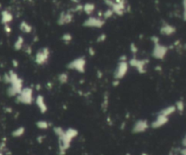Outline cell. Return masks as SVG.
I'll list each match as a JSON object with an SVG mask.
<instances>
[{
  "instance_id": "obj_1",
  "label": "cell",
  "mask_w": 186,
  "mask_h": 155,
  "mask_svg": "<svg viewBox=\"0 0 186 155\" xmlns=\"http://www.w3.org/2000/svg\"><path fill=\"white\" fill-rule=\"evenodd\" d=\"M54 133L59 141V153L61 155L66 153V152L69 149L72 141L78 135V131L74 128L64 130L60 126L54 127Z\"/></svg>"
},
{
  "instance_id": "obj_2",
  "label": "cell",
  "mask_w": 186,
  "mask_h": 155,
  "mask_svg": "<svg viewBox=\"0 0 186 155\" xmlns=\"http://www.w3.org/2000/svg\"><path fill=\"white\" fill-rule=\"evenodd\" d=\"M5 80L7 84L10 85L9 88L7 89V93L10 96H17L23 87V80L18 76L17 73L14 71H10L5 77Z\"/></svg>"
},
{
  "instance_id": "obj_3",
  "label": "cell",
  "mask_w": 186,
  "mask_h": 155,
  "mask_svg": "<svg viewBox=\"0 0 186 155\" xmlns=\"http://www.w3.org/2000/svg\"><path fill=\"white\" fill-rule=\"evenodd\" d=\"M17 102L25 104V105H30L34 103L35 98H34V90L31 87H24L20 93L17 96Z\"/></svg>"
},
{
  "instance_id": "obj_4",
  "label": "cell",
  "mask_w": 186,
  "mask_h": 155,
  "mask_svg": "<svg viewBox=\"0 0 186 155\" xmlns=\"http://www.w3.org/2000/svg\"><path fill=\"white\" fill-rule=\"evenodd\" d=\"M66 67L70 70L76 71L80 74H83L85 72V67H86V59L84 56H80L77 58H74V60L70 61L67 64Z\"/></svg>"
},
{
  "instance_id": "obj_5",
  "label": "cell",
  "mask_w": 186,
  "mask_h": 155,
  "mask_svg": "<svg viewBox=\"0 0 186 155\" xmlns=\"http://www.w3.org/2000/svg\"><path fill=\"white\" fill-rule=\"evenodd\" d=\"M50 59V49L48 47L40 48L35 55V63L37 66H45Z\"/></svg>"
},
{
  "instance_id": "obj_6",
  "label": "cell",
  "mask_w": 186,
  "mask_h": 155,
  "mask_svg": "<svg viewBox=\"0 0 186 155\" xmlns=\"http://www.w3.org/2000/svg\"><path fill=\"white\" fill-rule=\"evenodd\" d=\"M129 71V65H128V60L127 61H120L118 62L114 72V78L116 81L122 80L128 73Z\"/></svg>"
},
{
  "instance_id": "obj_7",
  "label": "cell",
  "mask_w": 186,
  "mask_h": 155,
  "mask_svg": "<svg viewBox=\"0 0 186 155\" xmlns=\"http://www.w3.org/2000/svg\"><path fill=\"white\" fill-rule=\"evenodd\" d=\"M148 62L149 61L147 59H139V58H136L135 56H134L131 59H129L128 65H129V66L136 69V71L139 74H144L146 72V67L148 65Z\"/></svg>"
},
{
  "instance_id": "obj_8",
  "label": "cell",
  "mask_w": 186,
  "mask_h": 155,
  "mask_svg": "<svg viewBox=\"0 0 186 155\" xmlns=\"http://www.w3.org/2000/svg\"><path fill=\"white\" fill-rule=\"evenodd\" d=\"M105 25V20L102 17H89L83 23V26L89 28H102Z\"/></svg>"
},
{
  "instance_id": "obj_9",
  "label": "cell",
  "mask_w": 186,
  "mask_h": 155,
  "mask_svg": "<svg viewBox=\"0 0 186 155\" xmlns=\"http://www.w3.org/2000/svg\"><path fill=\"white\" fill-rule=\"evenodd\" d=\"M126 0H113L109 8H111L115 15L119 17L123 16L126 9Z\"/></svg>"
},
{
  "instance_id": "obj_10",
  "label": "cell",
  "mask_w": 186,
  "mask_h": 155,
  "mask_svg": "<svg viewBox=\"0 0 186 155\" xmlns=\"http://www.w3.org/2000/svg\"><path fill=\"white\" fill-rule=\"evenodd\" d=\"M149 127H150V124H149V123H148L147 120H145V119H140V120H137L134 123L132 131H133L134 133H142L146 132Z\"/></svg>"
},
{
  "instance_id": "obj_11",
  "label": "cell",
  "mask_w": 186,
  "mask_h": 155,
  "mask_svg": "<svg viewBox=\"0 0 186 155\" xmlns=\"http://www.w3.org/2000/svg\"><path fill=\"white\" fill-rule=\"evenodd\" d=\"M154 44V49L152 52L153 57H154L156 59H163L167 53V47L163 45V44H160L159 43Z\"/></svg>"
},
{
  "instance_id": "obj_12",
  "label": "cell",
  "mask_w": 186,
  "mask_h": 155,
  "mask_svg": "<svg viewBox=\"0 0 186 155\" xmlns=\"http://www.w3.org/2000/svg\"><path fill=\"white\" fill-rule=\"evenodd\" d=\"M73 20H74V15L71 12H61L57 18V24L59 25H65L72 23Z\"/></svg>"
},
{
  "instance_id": "obj_13",
  "label": "cell",
  "mask_w": 186,
  "mask_h": 155,
  "mask_svg": "<svg viewBox=\"0 0 186 155\" xmlns=\"http://www.w3.org/2000/svg\"><path fill=\"white\" fill-rule=\"evenodd\" d=\"M34 102L36 103V105L37 106L38 110L40 111L41 113H46L48 111V106H47V102L45 100V97L42 94H38L36 97Z\"/></svg>"
},
{
  "instance_id": "obj_14",
  "label": "cell",
  "mask_w": 186,
  "mask_h": 155,
  "mask_svg": "<svg viewBox=\"0 0 186 155\" xmlns=\"http://www.w3.org/2000/svg\"><path fill=\"white\" fill-rule=\"evenodd\" d=\"M168 121V117L166 116H163L162 114H158V116L156 117V119L152 123L151 126L154 128V129H158L160 127H162L163 125H164Z\"/></svg>"
},
{
  "instance_id": "obj_15",
  "label": "cell",
  "mask_w": 186,
  "mask_h": 155,
  "mask_svg": "<svg viewBox=\"0 0 186 155\" xmlns=\"http://www.w3.org/2000/svg\"><path fill=\"white\" fill-rule=\"evenodd\" d=\"M174 32H175L174 26H173V25H169L167 23H163L161 29H160V33L162 35H164V36H171Z\"/></svg>"
},
{
  "instance_id": "obj_16",
  "label": "cell",
  "mask_w": 186,
  "mask_h": 155,
  "mask_svg": "<svg viewBox=\"0 0 186 155\" xmlns=\"http://www.w3.org/2000/svg\"><path fill=\"white\" fill-rule=\"evenodd\" d=\"M94 10H95V5L93 3H90V2L85 3L83 6V11L88 16H91L94 12Z\"/></svg>"
},
{
  "instance_id": "obj_17",
  "label": "cell",
  "mask_w": 186,
  "mask_h": 155,
  "mask_svg": "<svg viewBox=\"0 0 186 155\" xmlns=\"http://www.w3.org/2000/svg\"><path fill=\"white\" fill-rule=\"evenodd\" d=\"M19 29L25 34H30L33 31V26L29 24V23L22 21L19 25Z\"/></svg>"
},
{
  "instance_id": "obj_18",
  "label": "cell",
  "mask_w": 186,
  "mask_h": 155,
  "mask_svg": "<svg viewBox=\"0 0 186 155\" xmlns=\"http://www.w3.org/2000/svg\"><path fill=\"white\" fill-rule=\"evenodd\" d=\"M13 20V15L8 11H3L2 12V23L4 25H8Z\"/></svg>"
},
{
  "instance_id": "obj_19",
  "label": "cell",
  "mask_w": 186,
  "mask_h": 155,
  "mask_svg": "<svg viewBox=\"0 0 186 155\" xmlns=\"http://www.w3.org/2000/svg\"><path fill=\"white\" fill-rule=\"evenodd\" d=\"M36 125L40 130H47L51 126V123H48L46 120H39L36 123Z\"/></svg>"
},
{
  "instance_id": "obj_20",
  "label": "cell",
  "mask_w": 186,
  "mask_h": 155,
  "mask_svg": "<svg viewBox=\"0 0 186 155\" xmlns=\"http://www.w3.org/2000/svg\"><path fill=\"white\" fill-rule=\"evenodd\" d=\"M24 45H25V39L23 36H18L14 44V48L17 51H19L21 49H23Z\"/></svg>"
},
{
  "instance_id": "obj_21",
  "label": "cell",
  "mask_w": 186,
  "mask_h": 155,
  "mask_svg": "<svg viewBox=\"0 0 186 155\" xmlns=\"http://www.w3.org/2000/svg\"><path fill=\"white\" fill-rule=\"evenodd\" d=\"M68 79H69V77L66 73H61L57 76V80L61 85H66L68 82Z\"/></svg>"
},
{
  "instance_id": "obj_22",
  "label": "cell",
  "mask_w": 186,
  "mask_h": 155,
  "mask_svg": "<svg viewBox=\"0 0 186 155\" xmlns=\"http://www.w3.org/2000/svg\"><path fill=\"white\" fill-rule=\"evenodd\" d=\"M25 132V127L23 126H20V127H18V128H17L13 133H12V136L13 137H15V138H18V137H21V136H23L24 133Z\"/></svg>"
},
{
  "instance_id": "obj_23",
  "label": "cell",
  "mask_w": 186,
  "mask_h": 155,
  "mask_svg": "<svg viewBox=\"0 0 186 155\" xmlns=\"http://www.w3.org/2000/svg\"><path fill=\"white\" fill-rule=\"evenodd\" d=\"M173 111H174V107H173V106H169V107H167L166 109H163V111L160 112L159 113L162 114V115H163V116L168 117V115L171 114V113H173Z\"/></svg>"
},
{
  "instance_id": "obj_24",
  "label": "cell",
  "mask_w": 186,
  "mask_h": 155,
  "mask_svg": "<svg viewBox=\"0 0 186 155\" xmlns=\"http://www.w3.org/2000/svg\"><path fill=\"white\" fill-rule=\"evenodd\" d=\"M114 15H115V14H114L113 10H112L111 8H108L106 11H104V12L103 13V18H104V20H106V19L111 18Z\"/></svg>"
},
{
  "instance_id": "obj_25",
  "label": "cell",
  "mask_w": 186,
  "mask_h": 155,
  "mask_svg": "<svg viewBox=\"0 0 186 155\" xmlns=\"http://www.w3.org/2000/svg\"><path fill=\"white\" fill-rule=\"evenodd\" d=\"M72 39H73V36H72V35L69 34V33H66V34H64V35L62 36V40H63L66 44L70 43V42L72 41Z\"/></svg>"
},
{
  "instance_id": "obj_26",
  "label": "cell",
  "mask_w": 186,
  "mask_h": 155,
  "mask_svg": "<svg viewBox=\"0 0 186 155\" xmlns=\"http://www.w3.org/2000/svg\"><path fill=\"white\" fill-rule=\"evenodd\" d=\"M106 38H107V36L103 33V34H101V35L97 37L96 42H97V43H103V42H104V41L106 40Z\"/></svg>"
},
{
  "instance_id": "obj_27",
  "label": "cell",
  "mask_w": 186,
  "mask_h": 155,
  "mask_svg": "<svg viewBox=\"0 0 186 155\" xmlns=\"http://www.w3.org/2000/svg\"><path fill=\"white\" fill-rule=\"evenodd\" d=\"M130 51L134 54V55H135L136 53H137V51H138V48H137V46H136V44H135V43H132V44H130Z\"/></svg>"
},
{
  "instance_id": "obj_28",
  "label": "cell",
  "mask_w": 186,
  "mask_h": 155,
  "mask_svg": "<svg viewBox=\"0 0 186 155\" xmlns=\"http://www.w3.org/2000/svg\"><path fill=\"white\" fill-rule=\"evenodd\" d=\"M83 6H84V5L77 4L76 6L74 7V9H73V11H74V12H81V11H83Z\"/></svg>"
},
{
  "instance_id": "obj_29",
  "label": "cell",
  "mask_w": 186,
  "mask_h": 155,
  "mask_svg": "<svg viewBox=\"0 0 186 155\" xmlns=\"http://www.w3.org/2000/svg\"><path fill=\"white\" fill-rule=\"evenodd\" d=\"M24 51L26 53V54H28V55H31L32 54V48H31V46L30 45H24Z\"/></svg>"
},
{
  "instance_id": "obj_30",
  "label": "cell",
  "mask_w": 186,
  "mask_h": 155,
  "mask_svg": "<svg viewBox=\"0 0 186 155\" xmlns=\"http://www.w3.org/2000/svg\"><path fill=\"white\" fill-rule=\"evenodd\" d=\"M183 5H184V18L186 20V0L183 1Z\"/></svg>"
},
{
  "instance_id": "obj_31",
  "label": "cell",
  "mask_w": 186,
  "mask_h": 155,
  "mask_svg": "<svg viewBox=\"0 0 186 155\" xmlns=\"http://www.w3.org/2000/svg\"><path fill=\"white\" fill-rule=\"evenodd\" d=\"M5 31H6L7 34H10V33H11V27H10L8 25H5Z\"/></svg>"
},
{
  "instance_id": "obj_32",
  "label": "cell",
  "mask_w": 186,
  "mask_h": 155,
  "mask_svg": "<svg viewBox=\"0 0 186 155\" xmlns=\"http://www.w3.org/2000/svg\"><path fill=\"white\" fill-rule=\"evenodd\" d=\"M89 54H90L91 55H94V50H93L92 47L89 48Z\"/></svg>"
},
{
  "instance_id": "obj_33",
  "label": "cell",
  "mask_w": 186,
  "mask_h": 155,
  "mask_svg": "<svg viewBox=\"0 0 186 155\" xmlns=\"http://www.w3.org/2000/svg\"><path fill=\"white\" fill-rule=\"evenodd\" d=\"M72 2H74V3H76V4H78L79 3V0H71Z\"/></svg>"
},
{
  "instance_id": "obj_34",
  "label": "cell",
  "mask_w": 186,
  "mask_h": 155,
  "mask_svg": "<svg viewBox=\"0 0 186 155\" xmlns=\"http://www.w3.org/2000/svg\"><path fill=\"white\" fill-rule=\"evenodd\" d=\"M183 155H186V149L183 151Z\"/></svg>"
},
{
  "instance_id": "obj_35",
  "label": "cell",
  "mask_w": 186,
  "mask_h": 155,
  "mask_svg": "<svg viewBox=\"0 0 186 155\" xmlns=\"http://www.w3.org/2000/svg\"><path fill=\"white\" fill-rule=\"evenodd\" d=\"M142 155H147V154H145V153H143V154H142Z\"/></svg>"
},
{
  "instance_id": "obj_36",
  "label": "cell",
  "mask_w": 186,
  "mask_h": 155,
  "mask_svg": "<svg viewBox=\"0 0 186 155\" xmlns=\"http://www.w3.org/2000/svg\"><path fill=\"white\" fill-rule=\"evenodd\" d=\"M0 155H3V154H2V153H0Z\"/></svg>"
}]
</instances>
